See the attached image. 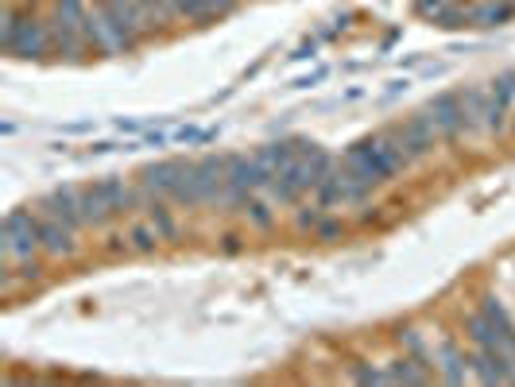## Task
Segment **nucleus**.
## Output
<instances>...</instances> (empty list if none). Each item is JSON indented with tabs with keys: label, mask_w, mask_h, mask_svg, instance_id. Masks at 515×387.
Listing matches in <instances>:
<instances>
[{
	"label": "nucleus",
	"mask_w": 515,
	"mask_h": 387,
	"mask_svg": "<svg viewBox=\"0 0 515 387\" xmlns=\"http://www.w3.org/2000/svg\"><path fill=\"white\" fill-rule=\"evenodd\" d=\"M170 4V12L175 16H186V20H210V12H206V4L202 0H167Z\"/></svg>",
	"instance_id": "17"
},
{
	"label": "nucleus",
	"mask_w": 515,
	"mask_h": 387,
	"mask_svg": "<svg viewBox=\"0 0 515 387\" xmlns=\"http://www.w3.org/2000/svg\"><path fill=\"white\" fill-rule=\"evenodd\" d=\"M511 16H515V0H496V4L469 8V24L473 28H496V24H508Z\"/></svg>",
	"instance_id": "11"
},
{
	"label": "nucleus",
	"mask_w": 515,
	"mask_h": 387,
	"mask_svg": "<svg viewBox=\"0 0 515 387\" xmlns=\"http://www.w3.org/2000/svg\"><path fill=\"white\" fill-rule=\"evenodd\" d=\"M426 116L434 121L438 136L449 139V144H457L461 132H469L465 128V109H461V93H442L431 101V109H426Z\"/></svg>",
	"instance_id": "5"
},
{
	"label": "nucleus",
	"mask_w": 515,
	"mask_h": 387,
	"mask_svg": "<svg viewBox=\"0 0 515 387\" xmlns=\"http://www.w3.org/2000/svg\"><path fill=\"white\" fill-rule=\"evenodd\" d=\"M388 136L395 139V147L403 152V159L407 163H418V159H426L438 147V128H434V121L426 113H418V116H407L403 124H395V128H388Z\"/></svg>",
	"instance_id": "2"
},
{
	"label": "nucleus",
	"mask_w": 515,
	"mask_h": 387,
	"mask_svg": "<svg viewBox=\"0 0 515 387\" xmlns=\"http://www.w3.org/2000/svg\"><path fill=\"white\" fill-rule=\"evenodd\" d=\"M190 175H194V163H186V159H167V163H152V167L139 170V186L170 198Z\"/></svg>",
	"instance_id": "4"
},
{
	"label": "nucleus",
	"mask_w": 515,
	"mask_h": 387,
	"mask_svg": "<svg viewBox=\"0 0 515 387\" xmlns=\"http://www.w3.org/2000/svg\"><path fill=\"white\" fill-rule=\"evenodd\" d=\"M314 236H318V241H337V236H345V221H337V217H329V213H326V221L314 229Z\"/></svg>",
	"instance_id": "18"
},
{
	"label": "nucleus",
	"mask_w": 515,
	"mask_h": 387,
	"mask_svg": "<svg viewBox=\"0 0 515 387\" xmlns=\"http://www.w3.org/2000/svg\"><path fill=\"white\" fill-rule=\"evenodd\" d=\"M225 178H229V190L237 194H260L272 186V170L260 163V155H233L229 167H225Z\"/></svg>",
	"instance_id": "3"
},
{
	"label": "nucleus",
	"mask_w": 515,
	"mask_h": 387,
	"mask_svg": "<svg viewBox=\"0 0 515 387\" xmlns=\"http://www.w3.org/2000/svg\"><path fill=\"white\" fill-rule=\"evenodd\" d=\"M144 213L155 221V229L163 233V241H178V236H182L178 221H175V209H170L163 198H155L152 190H147V198H144Z\"/></svg>",
	"instance_id": "9"
},
{
	"label": "nucleus",
	"mask_w": 515,
	"mask_h": 387,
	"mask_svg": "<svg viewBox=\"0 0 515 387\" xmlns=\"http://www.w3.org/2000/svg\"><path fill=\"white\" fill-rule=\"evenodd\" d=\"M241 213H244V217H249L252 229H260V233H272V229H275V209L267 206V201L256 198V194H252V198L241 206Z\"/></svg>",
	"instance_id": "13"
},
{
	"label": "nucleus",
	"mask_w": 515,
	"mask_h": 387,
	"mask_svg": "<svg viewBox=\"0 0 515 387\" xmlns=\"http://www.w3.org/2000/svg\"><path fill=\"white\" fill-rule=\"evenodd\" d=\"M511 132H515V121H511Z\"/></svg>",
	"instance_id": "21"
},
{
	"label": "nucleus",
	"mask_w": 515,
	"mask_h": 387,
	"mask_svg": "<svg viewBox=\"0 0 515 387\" xmlns=\"http://www.w3.org/2000/svg\"><path fill=\"white\" fill-rule=\"evenodd\" d=\"M326 213H329V209H326V206H318V201H314V206H303V209L295 213V225H298V229H303V233H306V229L314 233L318 225L326 221Z\"/></svg>",
	"instance_id": "16"
},
{
	"label": "nucleus",
	"mask_w": 515,
	"mask_h": 387,
	"mask_svg": "<svg viewBox=\"0 0 515 387\" xmlns=\"http://www.w3.org/2000/svg\"><path fill=\"white\" fill-rule=\"evenodd\" d=\"M241 249H244V236H241V233H225V236H221V252H225V256H237Z\"/></svg>",
	"instance_id": "20"
},
{
	"label": "nucleus",
	"mask_w": 515,
	"mask_h": 387,
	"mask_svg": "<svg viewBox=\"0 0 515 387\" xmlns=\"http://www.w3.org/2000/svg\"><path fill=\"white\" fill-rule=\"evenodd\" d=\"M345 167L360 182H368V186H384V182H392L411 163H407L403 152L395 147V139L388 132H380V136H368V139H360V144H353L345 152Z\"/></svg>",
	"instance_id": "1"
},
{
	"label": "nucleus",
	"mask_w": 515,
	"mask_h": 387,
	"mask_svg": "<svg viewBox=\"0 0 515 387\" xmlns=\"http://www.w3.org/2000/svg\"><path fill=\"white\" fill-rule=\"evenodd\" d=\"M105 252H109V256L132 252V249H128V233H109V236H105Z\"/></svg>",
	"instance_id": "19"
},
{
	"label": "nucleus",
	"mask_w": 515,
	"mask_h": 387,
	"mask_svg": "<svg viewBox=\"0 0 515 387\" xmlns=\"http://www.w3.org/2000/svg\"><path fill=\"white\" fill-rule=\"evenodd\" d=\"M488 101H496V105L508 109V105L515 101V74H500V78L488 85Z\"/></svg>",
	"instance_id": "15"
},
{
	"label": "nucleus",
	"mask_w": 515,
	"mask_h": 387,
	"mask_svg": "<svg viewBox=\"0 0 515 387\" xmlns=\"http://www.w3.org/2000/svg\"><path fill=\"white\" fill-rule=\"evenodd\" d=\"M128 249H132L136 256H152L159 244H163V233L155 229V221L152 217H144V221H132L128 225Z\"/></svg>",
	"instance_id": "8"
},
{
	"label": "nucleus",
	"mask_w": 515,
	"mask_h": 387,
	"mask_svg": "<svg viewBox=\"0 0 515 387\" xmlns=\"http://www.w3.org/2000/svg\"><path fill=\"white\" fill-rule=\"evenodd\" d=\"M39 249L47 252V256H55V260H62V256L78 252V241H74L70 225H62V221H55V217H47V213H43V217H39Z\"/></svg>",
	"instance_id": "7"
},
{
	"label": "nucleus",
	"mask_w": 515,
	"mask_h": 387,
	"mask_svg": "<svg viewBox=\"0 0 515 387\" xmlns=\"http://www.w3.org/2000/svg\"><path fill=\"white\" fill-rule=\"evenodd\" d=\"M345 375L353 383H392V372L388 368H368L364 360H353L349 368H345Z\"/></svg>",
	"instance_id": "14"
},
{
	"label": "nucleus",
	"mask_w": 515,
	"mask_h": 387,
	"mask_svg": "<svg viewBox=\"0 0 515 387\" xmlns=\"http://www.w3.org/2000/svg\"><path fill=\"white\" fill-rule=\"evenodd\" d=\"M388 372H392V383H431L434 380V368H426L423 360L407 357V352L388 364Z\"/></svg>",
	"instance_id": "10"
},
{
	"label": "nucleus",
	"mask_w": 515,
	"mask_h": 387,
	"mask_svg": "<svg viewBox=\"0 0 515 387\" xmlns=\"http://www.w3.org/2000/svg\"><path fill=\"white\" fill-rule=\"evenodd\" d=\"M39 209L47 213V217L70 225L74 233H78L82 225H85V217H82V186H59V190H51L47 198L39 201Z\"/></svg>",
	"instance_id": "6"
},
{
	"label": "nucleus",
	"mask_w": 515,
	"mask_h": 387,
	"mask_svg": "<svg viewBox=\"0 0 515 387\" xmlns=\"http://www.w3.org/2000/svg\"><path fill=\"white\" fill-rule=\"evenodd\" d=\"M395 341H400V349L407 352V357H415V360H423L426 368H434V352L426 349V341H423V333H418V329L403 326L400 333H395Z\"/></svg>",
	"instance_id": "12"
}]
</instances>
